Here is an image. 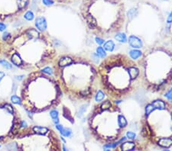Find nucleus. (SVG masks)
<instances>
[{
	"label": "nucleus",
	"mask_w": 172,
	"mask_h": 151,
	"mask_svg": "<svg viewBox=\"0 0 172 151\" xmlns=\"http://www.w3.org/2000/svg\"><path fill=\"white\" fill-rule=\"evenodd\" d=\"M31 0H0V23H9L25 15Z\"/></svg>",
	"instance_id": "obj_11"
},
{
	"label": "nucleus",
	"mask_w": 172,
	"mask_h": 151,
	"mask_svg": "<svg viewBox=\"0 0 172 151\" xmlns=\"http://www.w3.org/2000/svg\"><path fill=\"white\" fill-rule=\"evenodd\" d=\"M2 55L12 65L31 73L51 65L58 54L48 34L28 26L4 38Z\"/></svg>",
	"instance_id": "obj_1"
},
{
	"label": "nucleus",
	"mask_w": 172,
	"mask_h": 151,
	"mask_svg": "<svg viewBox=\"0 0 172 151\" xmlns=\"http://www.w3.org/2000/svg\"><path fill=\"white\" fill-rule=\"evenodd\" d=\"M6 28V25L4 23H0V31H3Z\"/></svg>",
	"instance_id": "obj_19"
},
{
	"label": "nucleus",
	"mask_w": 172,
	"mask_h": 151,
	"mask_svg": "<svg viewBox=\"0 0 172 151\" xmlns=\"http://www.w3.org/2000/svg\"><path fill=\"white\" fill-rule=\"evenodd\" d=\"M2 40L0 37V56H2Z\"/></svg>",
	"instance_id": "obj_18"
},
{
	"label": "nucleus",
	"mask_w": 172,
	"mask_h": 151,
	"mask_svg": "<svg viewBox=\"0 0 172 151\" xmlns=\"http://www.w3.org/2000/svg\"><path fill=\"white\" fill-rule=\"evenodd\" d=\"M0 64L6 69H12V63L6 60H0Z\"/></svg>",
	"instance_id": "obj_14"
},
{
	"label": "nucleus",
	"mask_w": 172,
	"mask_h": 151,
	"mask_svg": "<svg viewBox=\"0 0 172 151\" xmlns=\"http://www.w3.org/2000/svg\"><path fill=\"white\" fill-rule=\"evenodd\" d=\"M99 85L110 99H128L141 87L138 63L129 55L118 53L106 57L97 66Z\"/></svg>",
	"instance_id": "obj_3"
},
{
	"label": "nucleus",
	"mask_w": 172,
	"mask_h": 151,
	"mask_svg": "<svg viewBox=\"0 0 172 151\" xmlns=\"http://www.w3.org/2000/svg\"><path fill=\"white\" fill-rule=\"evenodd\" d=\"M35 25L36 28L41 31H44L45 30L46 27H47V23H46V20L44 17H38L36 18L35 21Z\"/></svg>",
	"instance_id": "obj_12"
},
{
	"label": "nucleus",
	"mask_w": 172,
	"mask_h": 151,
	"mask_svg": "<svg viewBox=\"0 0 172 151\" xmlns=\"http://www.w3.org/2000/svg\"><path fill=\"white\" fill-rule=\"evenodd\" d=\"M53 2L59 3V4H64V5H71L75 3L78 0H51Z\"/></svg>",
	"instance_id": "obj_13"
},
{
	"label": "nucleus",
	"mask_w": 172,
	"mask_h": 151,
	"mask_svg": "<svg viewBox=\"0 0 172 151\" xmlns=\"http://www.w3.org/2000/svg\"><path fill=\"white\" fill-rule=\"evenodd\" d=\"M141 87L155 95L166 94L172 84V50L155 42L136 60Z\"/></svg>",
	"instance_id": "obj_5"
},
{
	"label": "nucleus",
	"mask_w": 172,
	"mask_h": 151,
	"mask_svg": "<svg viewBox=\"0 0 172 151\" xmlns=\"http://www.w3.org/2000/svg\"><path fill=\"white\" fill-rule=\"evenodd\" d=\"M22 127V117L17 108L12 102L0 99V145L13 141Z\"/></svg>",
	"instance_id": "obj_10"
},
{
	"label": "nucleus",
	"mask_w": 172,
	"mask_h": 151,
	"mask_svg": "<svg viewBox=\"0 0 172 151\" xmlns=\"http://www.w3.org/2000/svg\"><path fill=\"white\" fill-rule=\"evenodd\" d=\"M4 73H2V72H0V81H1V79H2V77H4Z\"/></svg>",
	"instance_id": "obj_20"
},
{
	"label": "nucleus",
	"mask_w": 172,
	"mask_h": 151,
	"mask_svg": "<svg viewBox=\"0 0 172 151\" xmlns=\"http://www.w3.org/2000/svg\"><path fill=\"white\" fill-rule=\"evenodd\" d=\"M132 1H138V2H142V1H145V0H132Z\"/></svg>",
	"instance_id": "obj_21"
},
{
	"label": "nucleus",
	"mask_w": 172,
	"mask_h": 151,
	"mask_svg": "<svg viewBox=\"0 0 172 151\" xmlns=\"http://www.w3.org/2000/svg\"><path fill=\"white\" fill-rule=\"evenodd\" d=\"M128 121L116 101L108 98L95 104L87 118L92 138L102 145L119 141L126 134Z\"/></svg>",
	"instance_id": "obj_7"
},
{
	"label": "nucleus",
	"mask_w": 172,
	"mask_h": 151,
	"mask_svg": "<svg viewBox=\"0 0 172 151\" xmlns=\"http://www.w3.org/2000/svg\"><path fill=\"white\" fill-rule=\"evenodd\" d=\"M141 137L145 143L158 148L172 147V106L157 98L145 107L141 118Z\"/></svg>",
	"instance_id": "obj_8"
},
{
	"label": "nucleus",
	"mask_w": 172,
	"mask_h": 151,
	"mask_svg": "<svg viewBox=\"0 0 172 151\" xmlns=\"http://www.w3.org/2000/svg\"><path fill=\"white\" fill-rule=\"evenodd\" d=\"M52 65L54 76L60 89L75 102H89L98 93L97 66L87 57L77 54H60Z\"/></svg>",
	"instance_id": "obj_2"
},
{
	"label": "nucleus",
	"mask_w": 172,
	"mask_h": 151,
	"mask_svg": "<svg viewBox=\"0 0 172 151\" xmlns=\"http://www.w3.org/2000/svg\"><path fill=\"white\" fill-rule=\"evenodd\" d=\"M170 22H171V26L169 28V31H170V35H171V42L172 43V19L170 21Z\"/></svg>",
	"instance_id": "obj_17"
},
{
	"label": "nucleus",
	"mask_w": 172,
	"mask_h": 151,
	"mask_svg": "<svg viewBox=\"0 0 172 151\" xmlns=\"http://www.w3.org/2000/svg\"><path fill=\"white\" fill-rule=\"evenodd\" d=\"M25 18L27 19L28 21H31V20H32L33 19V18H34V15H33V13L32 12H26L25 13Z\"/></svg>",
	"instance_id": "obj_16"
},
{
	"label": "nucleus",
	"mask_w": 172,
	"mask_h": 151,
	"mask_svg": "<svg viewBox=\"0 0 172 151\" xmlns=\"http://www.w3.org/2000/svg\"><path fill=\"white\" fill-rule=\"evenodd\" d=\"M13 141L16 149L22 151H60L63 149L57 132L42 126L23 127Z\"/></svg>",
	"instance_id": "obj_9"
},
{
	"label": "nucleus",
	"mask_w": 172,
	"mask_h": 151,
	"mask_svg": "<svg viewBox=\"0 0 172 151\" xmlns=\"http://www.w3.org/2000/svg\"><path fill=\"white\" fill-rule=\"evenodd\" d=\"M63 95L56 78L42 70L29 73L23 79L20 89L21 105L32 114L57 108Z\"/></svg>",
	"instance_id": "obj_6"
},
{
	"label": "nucleus",
	"mask_w": 172,
	"mask_h": 151,
	"mask_svg": "<svg viewBox=\"0 0 172 151\" xmlns=\"http://www.w3.org/2000/svg\"><path fill=\"white\" fill-rule=\"evenodd\" d=\"M11 101H12L13 104H19V105H21L20 97H18L17 95H13V96L11 98Z\"/></svg>",
	"instance_id": "obj_15"
},
{
	"label": "nucleus",
	"mask_w": 172,
	"mask_h": 151,
	"mask_svg": "<svg viewBox=\"0 0 172 151\" xmlns=\"http://www.w3.org/2000/svg\"><path fill=\"white\" fill-rule=\"evenodd\" d=\"M79 12L90 32L101 39L119 33L126 23L123 0H82Z\"/></svg>",
	"instance_id": "obj_4"
}]
</instances>
